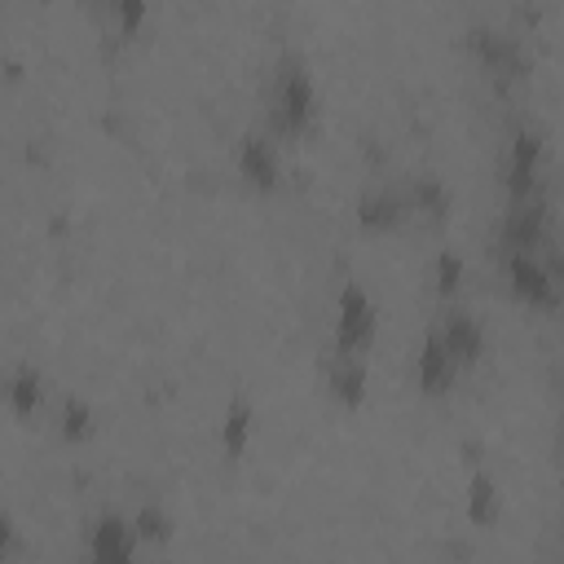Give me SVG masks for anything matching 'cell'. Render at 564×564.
<instances>
[{
	"label": "cell",
	"mask_w": 564,
	"mask_h": 564,
	"mask_svg": "<svg viewBox=\"0 0 564 564\" xmlns=\"http://www.w3.org/2000/svg\"><path fill=\"white\" fill-rule=\"evenodd\" d=\"M432 278H436V291L441 295H454L458 291V278H463V260L454 251H441L436 264H432Z\"/></svg>",
	"instance_id": "obj_19"
},
{
	"label": "cell",
	"mask_w": 564,
	"mask_h": 564,
	"mask_svg": "<svg viewBox=\"0 0 564 564\" xmlns=\"http://www.w3.org/2000/svg\"><path fill=\"white\" fill-rule=\"evenodd\" d=\"M141 538H137V524L123 520L119 511H101L88 529V560L93 564H128L137 555Z\"/></svg>",
	"instance_id": "obj_7"
},
{
	"label": "cell",
	"mask_w": 564,
	"mask_h": 564,
	"mask_svg": "<svg viewBox=\"0 0 564 564\" xmlns=\"http://www.w3.org/2000/svg\"><path fill=\"white\" fill-rule=\"evenodd\" d=\"M57 432H62L66 441H88V436L97 432L93 405H88L84 397H66V401H62V414H57Z\"/></svg>",
	"instance_id": "obj_17"
},
{
	"label": "cell",
	"mask_w": 564,
	"mask_h": 564,
	"mask_svg": "<svg viewBox=\"0 0 564 564\" xmlns=\"http://www.w3.org/2000/svg\"><path fill=\"white\" fill-rule=\"evenodd\" d=\"M251 419H256L251 401H247V397H234V401H229V410H225V423H220V449H225V458H229V463L247 454Z\"/></svg>",
	"instance_id": "obj_14"
},
{
	"label": "cell",
	"mask_w": 564,
	"mask_h": 564,
	"mask_svg": "<svg viewBox=\"0 0 564 564\" xmlns=\"http://www.w3.org/2000/svg\"><path fill=\"white\" fill-rule=\"evenodd\" d=\"M546 242V203L533 198H507L498 220V251H542Z\"/></svg>",
	"instance_id": "obj_5"
},
{
	"label": "cell",
	"mask_w": 564,
	"mask_h": 564,
	"mask_svg": "<svg viewBox=\"0 0 564 564\" xmlns=\"http://www.w3.org/2000/svg\"><path fill=\"white\" fill-rule=\"evenodd\" d=\"M542 159H546V137L533 123H520L507 141L502 154V185L507 198H533L542 185Z\"/></svg>",
	"instance_id": "obj_4"
},
{
	"label": "cell",
	"mask_w": 564,
	"mask_h": 564,
	"mask_svg": "<svg viewBox=\"0 0 564 564\" xmlns=\"http://www.w3.org/2000/svg\"><path fill=\"white\" fill-rule=\"evenodd\" d=\"M234 163L247 189L256 194H273L282 185V163H278V145L264 132H242L234 145Z\"/></svg>",
	"instance_id": "obj_6"
},
{
	"label": "cell",
	"mask_w": 564,
	"mask_h": 564,
	"mask_svg": "<svg viewBox=\"0 0 564 564\" xmlns=\"http://www.w3.org/2000/svg\"><path fill=\"white\" fill-rule=\"evenodd\" d=\"M405 203H410V212H419V216H427V220H445V212H449V189H445V181L441 176H414V185L405 189Z\"/></svg>",
	"instance_id": "obj_16"
},
{
	"label": "cell",
	"mask_w": 564,
	"mask_h": 564,
	"mask_svg": "<svg viewBox=\"0 0 564 564\" xmlns=\"http://www.w3.org/2000/svg\"><path fill=\"white\" fill-rule=\"evenodd\" d=\"M560 489H564V467H560Z\"/></svg>",
	"instance_id": "obj_21"
},
{
	"label": "cell",
	"mask_w": 564,
	"mask_h": 564,
	"mask_svg": "<svg viewBox=\"0 0 564 564\" xmlns=\"http://www.w3.org/2000/svg\"><path fill=\"white\" fill-rule=\"evenodd\" d=\"M317 115V88L300 57H282L269 79V132L273 137H300L308 132Z\"/></svg>",
	"instance_id": "obj_1"
},
{
	"label": "cell",
	"mask_w": 564,
	"mask_h": 564,
	"mask_svg": "<svg viewBox=\"0 0 564 564\" xmlns=\"http://www.w3.org/2000/svg\"><path fill=\"white\" fill-rule=\"evenodd\" d=\"M40 397H44V375H40L35 366H18V370L9 375V383H4L9 410H13L18 419H31V414L40 410Z\"/></svg>",
	"instance_id": "obj_13"
},
{
	"label": "cell",
	"mask_w": 564,
	"mask_h": 564,
	"mask_svg": "<svg viewBox=\"0 0 564 564\" xmlns=\"http://www.w3.org/2000/svg\"><path fill=\"white\" fill-rule=\"evenodd\" d=\"M498 511H502V489H498V480H494L489 471H471V480H467V520L485 529V524L498 520Z\"/></svg>",
	"instance_id": "obj_15"
},
{
	"label": "cell",
	"mask_w": 564,
	"mask_h": 564,
	"mask_svg": "<svg viewBox=\"0 0 564 564\" xmlns=\"http://www.w3.org/2000/svg\"><path fill=\"white\" fill-rule=\"evenodd\" d=\"M436 330H441L449 357L458 361V370H471V366L485 357V326H480L467 308H449V313L436 322Z\"/></svg>",
	"instance_id": "obj_9"
},
{
	"label": "cell",
	"mask_w": 564,
	"mask_h": 564,
	"mask_svg": "<svg viewBox=\"0 0 564 564\" xmlns=\"http://www.w3.org/2000/svg\"><path fill=\"white\" fill-rule=\"evenodd\" d=\"M467 44H471V53H476V62L485 66V70H494V75H520V48H516V40L511 35H502V31H489V26H476L471 35H467Z\"/></svg>",
	"instance_id": "obj_11"
},
{
	"label": "cell",
	"mask_w": 564,
	"mask_h": 564,
	"mask_svg": "<svg viewBox=\"0 0 564 564\" xmlns=\"http://www.w3.org/2000/svg\"><path fill=\"white\" fill-rule=\"evenodd\" d=\"M132 524H137V538H141V546L145 542H154V546H163L167 538H172V516L159 507V502H141L137 507V516H132Z\"/></svg>",
	"instance_id": "obj_18"
},
{
	"label": "cell",
	"mask_w": 564,
	"mask_h": 564,
	"mask_svg": "<svg viewBox=\"0 0 564 564\" xmlns=\"http://www.w3.org/2000/svg\"><path fill=\"white\" fill-rule=\"evenodd\" d=\"M405 212H410V203H405V194H397V189H366V194L357 198V207H352L357 225L370 229V234L397 229V225L405 220Z\"/></svg>",
	"instance_id": "obj_10"
},
{
	"label": "cell",
	"mask_w": 564,
	"mask_h": 564,
	"mask_svg": "<svg viewBox=\"0 0 564 564\" xmlns=\"http://www.w3.org/2000/svg\"><path fill=\"white\" fill-rule=\"evenodd\" d=\"M326 383H330V397L348 410H357L366 401V361L361 357H348V352H335L330 357V370H326Z\"/></svg>",
	"instance_id": "obj_12"
},
{
	"label": "cell",
	"mask_w": 564,
	"mask_h": 564,
	"mask_svg": "<svg viewBox=\"0 0 564 564\" xmlns=\"http://www.w3.org/2000/svg\"><path fill=\"white\" fill-rule=\"evenodd\" d=\"M115 4V22L123 35H137L141 22H145V0H110Z\"/></svg>",
	"instance_id": "obj_20"
},
{
	"label": "cell",
	"mask_w": 564,
	"mask_h": 564,
	"mask_svg": "<svg viewBox=\"0 0 564 564\" xmlns=\"http://www.w3.org/2000/svg\"><path fill=\"white\" fill-rule=\"evenodd\" d=\"M498 256H502L507 291H511L524 308H538V313L560 308V300H564V291H560V273L546 264L542 251H498Z\"/></svg>",
	"instance_id": "obj_2"
},
{
	"label": "cell",
	"mask_w": 564,
	"mask_h": 564,
	"mask_svg": "<svg viewBox=\"0 0 564 564\" xmlns=\"http://www.w3.org/2000/svg\"><path fill=\"white\" fill-rule=\"evenodd\" d=\"M375 330H379V308L370 291L361 282H344L335 300V352L361 357L375 344Z\"/></svg>",
	"instance_id": "obj_3"
},
{
	"label": "cell",
	"mask_w": 564,
	"mask_h": 564,
	"mask_svg": "<svg viewBox=\"0 0 564 564\" xmlns=\"http://www.w3.org/2000/svg\"><path fill=\"white\" fill-rule=\"evenodd\" d=\"M454 375H458V361L449 357L441 330L432 326V330L419 339V352H414V383H419L423 397H445L449 383H454Z\"/></svg>",
	"instance_id": "obj_8"
}]
</instances>
